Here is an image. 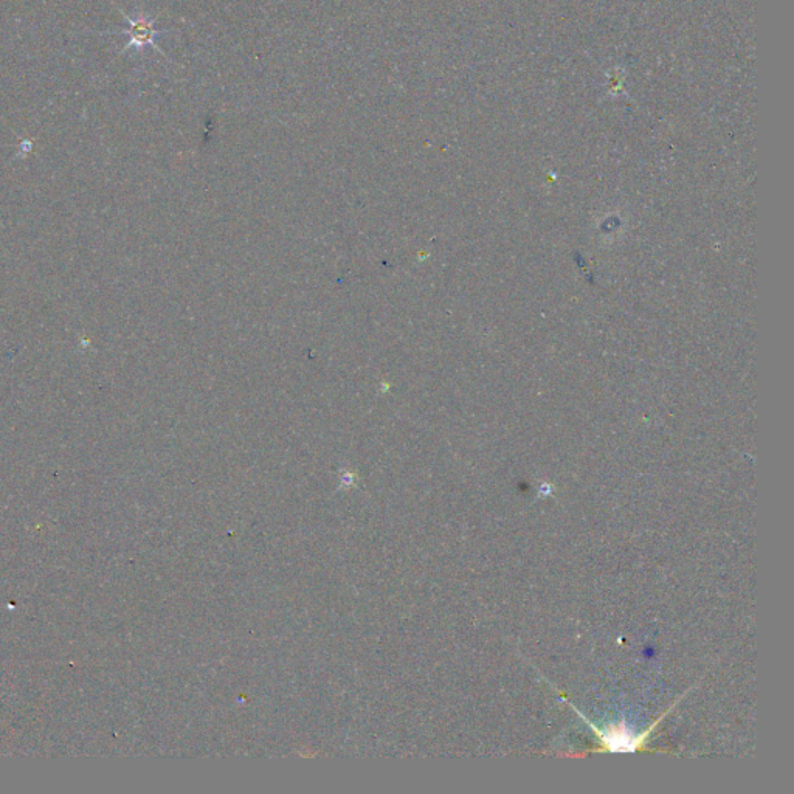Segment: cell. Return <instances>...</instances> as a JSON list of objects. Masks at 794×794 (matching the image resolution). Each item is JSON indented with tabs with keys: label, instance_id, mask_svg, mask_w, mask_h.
Instances as JSON below:
<instances>
[{
	"label": "cell",
	"instance_id": "2",
	"mask_svg": "<svg viewBox=\"0 0 794 794\" xmlns=\"http://www.w3.org/2000/svg\"><path fill=\"white\" fill-rule=\"evenodd\" d=\"M126 19H128L129 25H131L128 32H126L129 38H131L129 44L126 45V49H129V47H145V45H152V47H156L157 52H162L156 45V36L159 35V30H157L156 25H154V19Z\"/></svg>",
	"mask_w": 794,
	"mask_h": 794
},
{
	"label": "cell",
	"instance_id": "1",
	"mask_svg": "<svg viewBox=\"0 0 794 794\" xmlns=\"http://www.w3.org/2000/svg\"><path fill=\"white\" fill-rule=\"evenodd\" d=\"M669 711H672V708H669ZM667 712L661 715V719L666 717ZM577 714H579V712H577ZM580 717H582V715H580ZM582 719H584V717H582ZM661 719L656 720V722L650 726L649 731L643 732V734H639V736H633L632 732L625 728L624 725L608 726V728L599 729L598 726H594L590 720H584L594 729V734L599 737V742H601L602 745V748L593 751H598V753H602V751H610V753H635V751L644 750V748H646L647 739H649L655 726L661 722Z\"/></svg>",
	"mask_w": 794,
	"mask_h": 794
}]
</instances>
